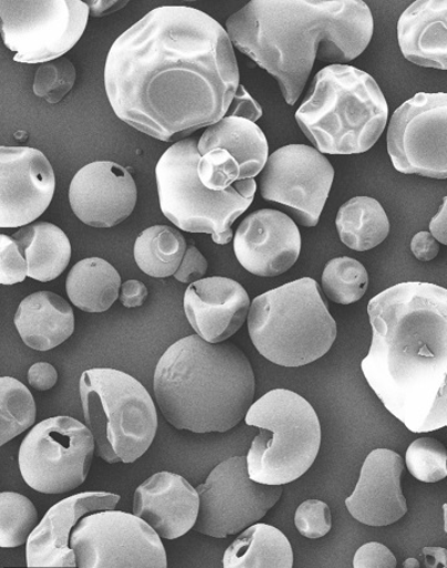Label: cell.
Instances as JSON below:
<instances>
[{
    "label": "cell",
    "mask_w": 447,
    "mask_h": 568,
    "mask_svg": "<svg viewBox=\"0 0 447 568\" xmlns=\"http://www.w3.org/2000/svg\"><path fill=\"white\" fill-rule=\"evenodd\" d=\"M238 87L226 29L192 7L153 9L114 41L105 65L118 118L163 142L220 122Z\"/></svg>",
    "instance_id": "6da1fadb"
},
{
    "label": "cell",
    "mask_w": 447,
    "mask_h": 568,
    "mask_svg": "<svg viewBox=\"0 0 447 568\" xmlns=\"http://www.w3.org/2000/svg\"><path fill=\"white\" fill-rule=\"evenodd\" d=\"M372 345L362 371L413 433L447 427V288L400 283L368 305Z\"/></svg>",
    "instance_id": "7a4b0ae2"
},
{
    "label": "cell",
    "mask_w": 447,
    "mask_h": 568,
    "mask_svg": "<svg viewBox=\"0 0 447 568\" xmlns=\"http://www.w3.org/2000/svg\"><path fill=\"white\" fill-rule=\"evenodd\" d=\"M225 27L233 45L274 77L294 106L316 59L345 65L358 58L374 20L362 0H253Z\"/></svg>",
    "instance_id": "3957f363"
},
{
    "label": "cell",
    "mask_w": 447,
    "mask_h": 568,
    "mask_svg": "<svg viewBox=\"0 0 447 568\" xmlns=\"http://www.w3.org/2000/svg\"><path fill=\"white\" fill-rule=\"evenodd\" d=\"M155 400L175 429L224 433L247 415L255 397L251 361L232 343L200 335L176 341L154 371Z\"/></svg>",
    "instance_id": "277c9868"
},
{
    "label": "cell",
    "mask_w": 447,
    "mask_h": 568,
    "mask_svg": "<svg viewBox=\"0 0 447 568\" xmlns=\"http://www.w3.org/2000/svg\"><path fill=\"white\" fill-rule=\"evenodd\" d=\"M389 108L377 81L357 68L332 64L317 72L296 121L325 154L369 151L387 128Z\"/></svg>",
    "instance_id": "5b68a950"
},
{
    "label": "cell",
    "mask_w": 447,
    "mask_h": 568,
    "mask_svg": "<svg viewBox=\"0 0 447 568\" xmlns=\"http://www.w3.org/2000/svg\"><path fill=\"white\" fill-rule=\"evenodd\" d=\"M247 329L260 355L283 367L315 363L337 338L335 318L318 284L311 277L255 297Z\"/></svg>",
    "instance_id": "8992f818"
},
{
    "label": "cell",
    "mask_w": 447,
    "mask_h": 568,
    "mask_svg": "<svg viewBox=\"0 0 447 568\" xmlns=\"http://www.w3.org/2000/svg\"><path fill=\"white\" fill-rule=\"evenodd\" d=\"M196 139L175 142L155 168L161 211L180 230L210 234L215 244L233 240L232 225L252 205L254 179L235 182L225 191L206 189L197 173L201 153Z\"/></svg>",
    "instance_id": "52a82bcc"
},
{
    "label": "cell",
    "mask_w": 447,
    "mask_h": 568,
    "mask_svg": "<svg viewBox=\"0 0 447 568\" xmlns=\"http://www.w3.org/2000/svg\"><path fill=\"white\" fill-rule=\"evenodd\" d=\"M80 398L101 459L131 464L150 449L159 416L140 381L119 369H88L80 378Z\"/></svg>",
    "instance_id": "ba28073f"
},
{
    "label": "cell",
    "mask_w": 447,
    "mask_h": 568,
    "mask_svg": "<svg viewBox=\"0 0 447 568\" xmlns=\"http://www.w3.org/2000/svg\"><path fill=\"white\" fill-rule=\"evenodd\" d=\"M245 422L260 429L246 456L253 480L285 485L303 477L315 463L321 448L319 419L308 400L295 392H267L253 403Z\"/></svg>",
    "instance_id": "9c48e42d"
},
{
    "label": "cell",
    "mask_w": 447,
    "mask_h": 568,
    "mask_svg": "<svg viewBox=\"0 0 447 568\" xmlns=\"http://www.w3.org/2000/svg\"><path fill=\"white\" fill-rule=\"evenodd\" d=\"M95 450V437L88 426L71 417L49 418L20 444V474L41 494L75 490L87 480Z\"/></svg>",
    "instance_id": "30bf717a"
},
{
    "label": "cell",
    "mask_w": 447,
    "mask_h": 568,
    "mask_svg": "<svg viewBox=\"0 0 447 568\" xmlns=\"http://www.w3.org/2000/svg\"><path fill=\"white\" fill-rule=\"evenodd\" d=\"M90 10L82 0H2L4 44L14 61L45 64L67 54L84 34Z\"/></svg>",
    "instance_id": "8fae6325"
},
{
    "label": "cell",
    "mask_w": 447,
    "mask_h": 568,
    "mask_svg": "<svg viewBox=\"0 0 447 568\" xmlns=\"http://www.w3.org/2000/svg\"><path fill=\"white\" fill-rule=\"evenodd\" d=\"M79 568H165L161 536L134 514L103 510L84 516L71 535Z\"/></svg>",
    "instance_id": "7c38bea8"
},
{
    "label": "cell",
    "mask_w": 447,
    "mask_h": 568,
    "mask_svg": "<svg viewBox=\"0 0 447 568\" xmlns=\"http://www.w3.org/2000/svg\"><path fill=\"white\" fill-rule=\"evenodd\" d=\"M196 490L201 508L193 529L225 539L262 520L283 495V485L253 480L247 457H234L216 466Z\"/></svg>",
    "instance_id": "4fadbf2b"
},
{
    "label": "cell",
    "mask_w": 447,
    "mask_h": 568,
    "mask_svg": "<svg viewBox=\"0 0 447 568\" xmlns=\"http://www.w3.org/2000/svg\"><path fill=\"white\" fill-rule=\"evenodd\" d=\"M387 144L398 172L447 180V94L419 92L405 101L393 113Z\"/></svg>",
    "instance_id": "5bb4252c"
},
{
    "label": "cell",
    "mask_w": 447,
    "mask_h": 568,
    "mask_svg": "<svg viewBox=\"0 0 447 568\" xmlns=\"http://www.w3.org/2000/svg\"><path fill=\"white\" fill-rule=\"evenodd\" d=\"M334 179L324 153L306 144H288L268 156L260 192L265 201L285 205L298 224L316 226Z\"/></svg>",
    "instance_id": "9a60e30c"
},
{
    "label": "cell",
    "mask_w": 447,
    "mask_h": 568,
    "mask_svg": "<svg viewBox=\"0 0 447 568\" xmlns=\"http://www.w3.org/2000/svg\"><path fill=\"white\" fill-rule=\"evenodd\" d=\"M55 193V173L45 154L30 148H0V229L39 219Z\"/></svg>",
    "instance_id": "2e32d148"
},
{
    "label": "cell",
    "mask_w": 447,
    "mask_h": 568,
    "mask_svg": "<svg viewBox=\"0 0 447 568\" xmlns=\"http://www.w3.org/2000/svg\"><path fill=\"white\" fill-rule=\"evenodd\" d=\"M69 201L82 223L92 229H112L132 214L138 187L131 173L120 164L92 162L72 179Z\"/></svg>",
    "instance_id": "e0dca14e"
},
{
    "label": "cell",
    "mask_w": 447,
    "mask_h": 568,
    "mask_svg": "<svg viewBox=\"0 0 447 568\" xmlns=\"http://www.w3.org/2000/svg\"><path fill=\"white\" fill-rule=\"evenodd\" d=\"M234 252L237 262L253 275H283L299 257L298 226L283 212L256 211L238 225L234 236Z\"/></svg>",
    "instance_id": "ac0fdd59"
},
{
    "label": "cell",
    "mask_w": 447,
    "mask_h": 568,
    "mask_svg": "<svg viewBox=\"0 0 447 568\" xmlns=\"http://www.w3.org/2000/svg\"><path fill=\"white\" fill-rule=\"evenodd\" d=\"M120 499L111 493H81L55 504L29 536L28 567H78L70 542L75 526L88 514L116 509Z\"/></svg>",
    "instance_id": "d6986e66"
},
{
    "label": "cell",
    "mask_w": 447,
    "mask_h": 568,
    "mask_svg": "<svg viewBox=\"0 0 447 568\" xmlns=\"http://www.w3.org/2000/svg\"><path fill=\"white\" fill-rule=\"evenodd\" d=\"M251 297L233 278H202L186 288L184 313L196 335L211 344L225 343L243 327Z\"/></svg>",
    "instance_id": "ffe728a7"
},
{
    "label": "cell",
    "mask_w": 447,
    "mask_h": 568,
    "mask_svg": "<svg viewBox=\"0 0 447 568\" xmlns=\"http://www.w3.org/2000/svg\"><path fill=\"white\" fill-rule=\"evenodd\" d=\"M404 460L398 453L376 449L363 463L355 491L346 499L349 514L368 526H388L408 513L402 491Z\"/></svg>",
    "instance_id": "44dd1931"
},
{
    "label": "cell",
    "mask_w": 447,
    "mask_h": 568,
    "mask_svg": "<svg viewBox=\"0 0 447 568\" xmlns=\"http://www.w3.org/2000/svg\"><path fill=\"white\" fill-rule=\"evenodd\" d=\"M200 508V493L180 474H154L134 491L133 514L148 523L161 539L175 540L190 532Z\"/></svg>",
    "instance_id": "7402d4cb"
},
{
    "label": "cell",
    "mask_w": 447,
    "mask_h": 568,
    "mask_svg": "<svg viewBox=\"0 0 447 568\" xmlns=\"http://www.w3.org/2000/svg\"><path fill=\"white\" fill-rule=\"evenodd\" d=\"M398 43L405 59L447 70V0H417L402 14Z\"/></svg>",
    "instance_id": "603a6c76"
},
{
    "label": "cell",
    "mask_w": 447,
    "mask_h": 568,
    "mask_svg": "<svg viewBox=\"0 0 447 568\" xmlns=\"http://www.w3.org/2000/svg\"><path fill=\"white\" fill-rule=\"evenodd\" d=\"M14 324L28 347L50 351L74 334V310L55 293L38 292L20 303Z\"/></svg>",
    "instance_id": "cb8c5ba5"
},
{
    "label": "cell",
    "mask_w": 447,
    "mask_h": 568,
    "mask_svg": "<svg viewBox=\"0 0 447 568\" xmlns=\"http://www.w3.org/2000/svg\"><path fill=\"white\" fill-rule=\"evenodd\" d=\"M225 150L241 169V179L252 180L262 173L268 160V143L255 122L241 118H224L202 134L197 151L201 156Z\"/></svg>",
    "instance_id": "d4e9b609"
},
{
    "label": "cell",
    "mask_w": 447,
    "mask_h": 568,
    "mask_svg": "<svg viewBox=\"0 0 447 568\" xmlns=\"http://www.w3.org/2000/svg\"><path fill=\"white\" fill-rule=\"evenodd\" d=\"M28 264V276L41 283L64 273L71 260V244L59 226L48 222L29 224L14 234Z\"/></svg>",
    "instance_id": "484cf974"
},
{
    "label": "cell",
    "mask_w": 447,
    "mask_h": 568,
    "mask_svg": "<svg viewBox=\"0 0 447 568\" xmlns=\"http://www.w3.org/2000/svg\"><path fill=\"white\" fill-rule=\"evenodd\" d=\"M225 568H291L294 551L287 537L272 525L254 524L227 547Z\"/></svg>",
    "instance_id": "4316f807"
},
{
    "label": "cell",
    "mask_w": 447,
    "mask_h": 568,
    "mask_svg": "<svg viewBox=\"0 0 447 568\" xmlns=\"http://www.w3.org/2000/svg\"><path fill=\"white\" fill-rule=\"evenodd\" d=\"M121 276L101 257H89L72 266L67 293L72 305L85 313H105L118 301Z\"/></svg>",
    "instance_id": "83f0119b"
},
{
    "label": "cell",
    "mask_w": 447,
    "mask_h": 568,
    "mask_svg": "<svg viewBox=\"0 0 447 568\" xmlns=\"http://www.w3.org/2000/svg\"><path fill=\"white\" fill-rule=\"evenodd\" d=\"M336 226L343 244L356 252L378 246L390 232V223L382 204L374 199L355 197L338 211Z\"/></svg>",
    "instance_id": "f1b7e54d"
},
{
    "label": "cell",
    "mask_w": 447,
    "mask_h": 568,
    "mask_svg": "<svg viewBox=\"0 0 447 568\" xmlns=\"http://www.w3.org/2000/svg\"><path fill=\"white\" fill-rule=\"evenodd\" d=\"M184 236L170 225H154L143 231L134 243V261L152 277L174 276L186 252Z\"/></svg>",
    "instance_id": "f546056e"
},
{
    "label": "cell",
    "mask_w": 447,
    "mask_h": 568,
    "mask_svg": "<svg viewBox=\"0 0 447 568\" xmlns=\"http://www.w3.org/2000/svg\"><path fill=\"white\" fill-rule=\"evenodd\" d=\"M37 406L30 390L16 378H0V446L35 425Z\"/></svg>",
    "instance_id": "4dcf8cb0"
},
{
    "label": "cell",
    "mask_w": 447,
    "mask_h": 568,
    "mask_svg": "<svg viewBox=\"0 0 447 568\" xmlns=\"http://www.w3.org/2000/svg\"><path fill=\"white\" fill-rule=\"evenodd\" d=\"M369 285L366 267L353 257L341 256L332 260L322 274V287L329 301L351 305L360 301Z\"/></svg>",
    "instance_id": "1f68e13d"
},
{
    "label": "cell",
    "mask_w": 447,
    "mask_h": 568,
    "mask_svg": "<svg viewBox=\"0 0 447 568\" xmlns=\"http://www.w3.org/2000/svg\"><path fill=\"white\" fill-rule=\"evenodd\" d=\"M38 526V513L24 495L0 494V546L12 549L28 542Z\"/></svg>",
    "instance_id": "d6a6232c"
},
{
    "label": "cell",
    "mask_w": 447,
    "mask_h": 568,
    "mask_svg": "<svg viewBox=\"0 0 447 568\" xmlns=\"http://www.w3.org/2000/svg\"><path fill=\"white\" fill-rule=\"evenodd\" d=\"M409 473L423 483H438L447 477V452L434 438H419L410 444L405 456Z\"/></svg>",
    "instance_id": "836d02e7"
},
{
    "label": "cell",
    "mask_w": 447,
    "mask_h": 568,
    "mask_svg": "<svg viewBox=\"0 0 447 568\" xmlns=\"http://www.w3.org/2000/svg\"><path fill=\"white\" fill-rule=\"evenodd\" d=\"M77 70L67 58L41 65L35 74L34 94L48 103H59L74 88Z\"/></svg>",
    "instance_id": "e575fe53"
},
{
    "label": "cell",
    "mask_w": 447,
    "mask_h": 568,
    "mask_svg": "<svg viewBox=\"0 0 447 568\" xmlns=\"http://www.w3.org/2000/svg\"><path fill=\"white\" fill-rule=\"evenodd\" d=\"M197 173L206 189L225 191L241 179V169L225 150L215 149L204 154L197 164Z\"/></svg>",
    "instance_id": "d590c367"
},
{
    "label": "cell",
    "mask_w": 447,
    "mask_h": 568,
    "mask_svg": "<svg viewBox=\"0 0 447 568\" xmlns=\"http://www.w3.org/2000/svg\"><path fill=\"white\" fill-rule=\"evenodd\" d=\"M295 525L298 532L307 539H321L332 529L328 505L321 500L304 501L296 510Z\"/></svg>",
    "instance_id": "8d00e7d4"
},
{
    "label": "cell",
    "mask_w": 447,
    "mask_h": 568,
    "mask_svg": "<svg viewBox=\"0 0 447 568\" xmlns=\"http://www.w3.org/2000/svg\"><path fill=\"white\" fill-rule=\"evenodd\" d=\"M28 264L14 237L0 234V283L14 285L28 276Z\"/></svg>",
    "instance_id": "74e56055"
},
{
    "label": "cell",
    "mask_w": 447,
    "mask_h": 568,
    "mask_svg": "<svg viewBox=\"0 0 447 568\" xmlns=\"http://www.w3.org/2000/svg\"><path fill=\"white\" fill-rule=\"evenodd\" d=\"M355 568H395L397 559L387 546L379 542L363 545L353 559Z\"/></svg>",
    "instance_id": "f35d334b"
},
{
    "label": "cell",
    "mask_w": 447,
    "mask_h": 568,
    "mask_svg": "<svg viewBox=\"0 0 447 568\" xmlns=\"http://www.w3.org/2000/svg\"><path fill=\"white\" fill-rule=\"evenodd\" d=\"M207 272V262L203 254L193 244L186 247L179 271L174 274L175 281L183 284H193L202 281Z\"/></svg>",
    "instance_id": "ab89813d"
},
{
    "label": "cell",
    "mask_w": 447,
    "mask_h": 568,
    "mask_svg": "<svg viewBox=\"0 0 447 568\" xmlns=\"http://www.w3.org/2000/svg\"><path fill=\"white\" fill-rule=\"evenodd\" d=\"M262 116V106L248 94L243 85L238 87L232 105L226 112V118H241L256 122Z\"/></svg>",
    "instance_id": "60d3db41"
},
{
    "label": "cell",
    "mask_w": 447,
    "mask_h": 568,
    "mask_svg": "<svg viewBox=\"0 0 447 568\" xmlns=\"http://www.w3.org/2000/svg\"><path fill=\"white\" fill-rule=\"evenodd\" d=\"M28 382L37 390H49L57 385L58 372L53 365L39 363L29 368Z\"/></svg>",
    "instance_id": "b9f144b4"
},
{
    "label": "cell",
    "mask_w": 447,
    "mask_h": 568,
    "mask_svg": "<svg viewBox=\"0 0 447 568\" xmlns=\"http://www.w3.org/2000/svg\"><path fill=\"white\" fill-rule=\"evenodd\" d=\"M410 247L414 256L420 262H430L440 252L439 242L429 232L415 234Z\"/></svg>",
    "instance_id": "7bdbcfd3"
},
{
    "label": "cell",
    "mask_w": 447,
    "mask_h": 568,
    "mask_svg": "<svg viewBox=\"0 0 447 568\" xmlns=\"http://www.w3.org/2000/svg\"><path fill=\"white\" fill-rule=\"evenodd\" d=\"M149 297V288L139 281H129L121 285L120 302L124 307L142 306Z\"/></svg>",
    "instance_id": "ee69618b"
},
{
    "label": "cell",
    "mask_w": 447,
    "mask_h": 568,
    "mask_svg": "<svg viewBox=\"0 0 447 568\" xmlns=\"http://www.w3.org/2000/svg\"><path fill=\"white\" fill-rule=\"evenodd\" d=\"M90 10V17L101 18L122 9L129 4L128 0H89L85 2Z\"/></svg>",
    "instance_id": "f6af8a7d"
},
{
    "label": "cell",
    "mask_w": 447,
    "mask_h": 568,
    "mask_svg": "<svg viewBox=\"0 0 447 568\" xmlns=\"http://www.w3.org/2000/svg\"><path fill=\"white\" fill-rule=\"evenodd\" d=\"M430 233L436 241L447 245V197L443 200L439 213L430 222Z\"/></svg>",
    "instance_id": "bcb514c9"
},
{
    "label": "cell",
    "mask_w": 447,
    "mask_h": 568,
    "mask_svg": "<svg viewBox=\"0 0 447 568\" xmlns=\"http://www.w3.org/2000/svg\"><path fill=\"white\" fill-rule=\"evenodd\" d=\"M421 555L424 557L426 567L447 568V550L443 549V547H424Z\"/></svg>",
    "instance_id": "7dc6e473"
},
{
    "label": "cell",
    "mask_w": 447,
    "mask_h": 568,
    "mask_svg": "<svg viewBox=\"0 0 447 568\" xmlns=\"http://www.w3.org/2000/svg\"><path fill=\"white\" fill-rule=\"evenodd\" d=\"M404 567L405 568H408V567L419 568L420 565H419V561L417 559H408L407 561L404 562Z\"/></svg>",
    "instance_id": "c3c4849f"
},
{
    "label": "cell",
    "mask_w": 447,
    "mask_h": 568,
    "mask_svg": "<svg viewBox=\"0 0 447 568\" xmlns=\"http://www.w3.org/2000/svg\"><path fill=\"white\" fill-rule=\"evenodd\" d=\"M444 510V530L447 534V504L443 506Z\"/></svg>",
    "instance_id": "681fc988"
}]
</instances>
